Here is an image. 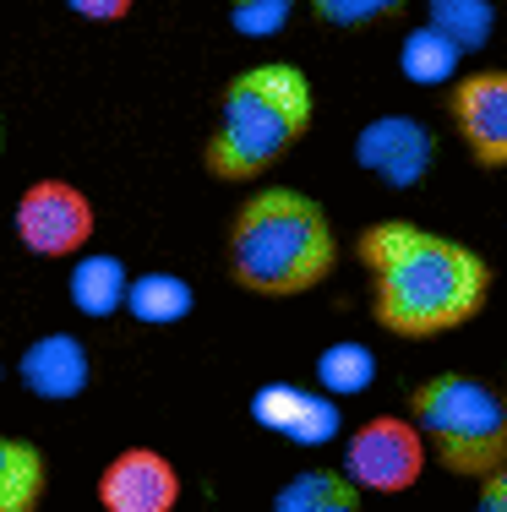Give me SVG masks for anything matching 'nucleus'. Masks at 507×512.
Returning a JSON list of instances; mask_svg holds the SVG:
<instances>
[{"mask_svg":"<svg viewBox=\"0 0 507 512\" xmlns=\"http://www.w3.org/2000/svg\"><path fill=\"white\" fill-rule=\"evenodd\" d=\"M126 262L120 256H104V251H88L77 256V267H71V306H77L82 316H115L120 306H126Z\"/></svg>","mask_w":507,"mask_h":512,"instance_id":"13","label":"nucleus"},{"mask_svg":"<svg viewBox=\"0 0 507 512\" xmlns=\"http://www.w3.org/2000/svg\"><path fill=\"white\" fill-rule=\"evenodd\" d=\"M273 512H360V485L344 469H300L279 485Z\"/></svg>","mask_w":507,"mask_h":512,"instance_id":"14","label":"nucleus"},{"mask_svg":"<svg viewBox=\"0 0 507 512\" xmlns=\"http://www.w3.org/2000/svg\"><path fill=\"white\" fill-rule=\"evenodd\" d=\"M338 267V240L317 197L268 186L229 218V278L246 295L289 300L317 289Z\"/></svg>","mask_w":507,"mask_h":512,"instance_id":"2","label":"nucleus"},{"mask_svg":"<svg viewBox=\"0 0 507 512\" xmlns=\"http://www.w3.org/2000/svg\"><path fill=\"white\" fill-rule=\"evenodd\" d=\"M99 507L104 512H175L180 507V474L159 447H126L99 474Z\"/></svg>","mask_w":507,"mask_h":512,"instance_id":"8","label":"nucleus"},{"mask_svg":"<svg viewBox=\"0 0 507 512\" xmlns=\"http://www.w3.org/2000/svg\"><path fill=\"white\" fill-rule=\"evenodd\" d=\"M191 306H197V295L180 273H137L126 284V306L120 311H131V322L142 327H169L180 316H191Z\"/></svg>","mask_w":507,"mask_h":512,"instance_id":"15","label":"nucleus"},{"mask_svg":"<svg viewBox=\"0 0 507 512\" xmlns=\"http://www.w3.org/2000/svg\"><path fill=\"white\" fill-rule=\"evenodd\" d=\"M344 474L360 491L377 496H398L426 474V436L415 431V420H398V414H377L360 431H349L344 447Z\"/></svg>","mask_w":507,"mask_h":512,"instance_id":"5","label":"nucleus"},{"mask_svg":"<svg viewBox=\"0 0 507 512\" xmlns=\"http://www.w3.org/2000/svg\"><path fill=\"white\" fill-rule=\"evenodd\" d=\"M475 512H507V458L491 474H480V502Z\"/></svg>","mask_w":507,"mask_h":512,"instance_id":"21","label":"nucleus"},{"mask_svg":"<svg viewBox=\"0 0 507 512\" xmlns=\"http://www.w3.org/2000/svg\"><path fill=\"white\" fill-rule=\"evenodd\" d=\"M355 164L366 175H377L382 186L393 191H409L431 175L437 164V131L415 115H377L360 126L355 137Z\"/></svg>","mask_w":507,"mask_h":512,"instance_id":"7","label":"nucleus"},{"mask_svg":"<svg viewBox=\"0 0 507 512\" xmlns=\"http://www.w3.org/2000/svg\"><path fill=\"white\" fill-rule=\"evenodd\" d=\"M0 148H6V131H0Z\"/></svg>","mask_w":507,"mask_h":512,"instance_id":"23","label":"nucleus"},{"mask_svg":"<svg viewBox=\"0 0 507 512\" xmlns=\"http://www.w3.org/2000/svg\"><path fill=\"white\" fill-rule=\"evenodd\" d=\"M453 126L475 164L507 169V71H475L453 88Z\"/></svg>","mask_w":507,"mask_h":512,"instance_id":"9","label":"nucleus"},{"mask_svg":"<svg viewBox=\"0 0 507 512\" xmlns=\"http://www.w3.org/2000/svg\"><path fill=\"white\" fill-rule=\"evenodd\" d=\"M317 382L328 387L333 398H355V393H366L371 382H377V355H371L366 344H328L317 355Z\"/></svg>","mask_w":507,"mask_h":512,"instance_id":"18","label":"nucleus"},{"mask_svg":"<svg viewBox=\"0 0 507 512\" xmlns=\"http://www.w3.org/2000/svg\"><path fill=\"white\" fill-rule=\"evenodd\" d=\"M66 6L77 11V17H88V22H120L137 0H66Z\"/></svg>","mask_w":507,"mask_h":512,"instance_id":"22","label":"nucleus"},{"mask_svg":"<svg viewBox=\"0 0 507 512\" xmlns=\"http://www.w3.org/2000/svg\"><path fill=\"white\" fill-rule=\"evenodd\" d=\"M409 420L426 436V453H437L448 474L480 480L507 458V393H497L491 382L458 371L431 376L409 398Z\"/></svg>","mask_w":507,"mask_h":512,"instance_id":"4","label":"nucleus"},{"mask_svg":"<svg viewBox=\"0 0 507 512\" xmlns=\"http://www.w3.org/2000/svg\"><path fill=\"white\" fill-rule=\"evenodd\" d=\"M311 115H317V93H311L306 71L289 60H268V66L229 77V88L219 93V126L202 153L208 175L229 180V186L268 175L311 131Z\"/></svg>","mask_w":507,"mask_h":512,"instance_id":"3","label":"nucleus"},{"mask_svg":"<svg viewBox=\"0 0 507 512\" xmlns=\"http://www.w3.org/2000/svg\"><path fill=\"white\" fill-rule=\"evenodd\" d=\"M0 376H6V365H0Z\"/></svg>","mask_w":507,"mask_h":512,"instance_id":"24","label":"nucleus"},{"mask_svg":"<svg viewBox=\"0 0 507 512\" xmlns=\"http://www.w3.org/2000/svg\"><path fill=\"white\" fill-rule=\"evenodd\" d=\"M289 11H295V0H229V22H235L246 39H273V33H284Z\"/></svg>","mask_w":507,"mask_h":512,"instance_id":"20","label":"nucleus"},{"mask_svg":"<svg viewBox=\"0 0 507 512\" xmlns=\"http://www.w3.org/2000/svg\"><path fill=\"white\" fill-rule=\"evenodd\" d=\"M251 420L300 447H322L338 436V404L322 393H306L295 382H268L262 393H251Z\"/></svg>","mask_w":507,"mask_h":512,"instance_id":"10","label":"nucleus"},{"mask_svg":"<svg viewBox=\"0 0 507 512\" xmlns=\"http://www.w3.org/2000/svg\"><path fill=\"white\" fill-rule=\"evenodd\" d=\"M17 376L33 398L44 404H66V398H82L93 382V360H88V344L77 333H44L22 349L17 360Z\"/></svg>","mask_w":507,"mask_h":512,"instance_id":"11","label":"nucleus"},{"mask_svg":"<svg viewBox=\"0 0 507 512\" xmlns=\"http://www.w3.org/2000/svg\"><path fill=\"white\" fill-rule=\"evenodd\" d=\"M431 22L458 44L464 55L486 50L491 33H497V0H426Z\"/></svg>","mask_w":507,"mask_h":512,"instance_id":"17","label":"nucleus"},{"mask_svg":"<svg viewBox=\"0 0 507 512\" xmlns=\"http://www.w3.org/2000/svg\"><path fill=\"white\" fill-rule=\"evenodd\" d=\"M371 273V316L398 338H437L475 322L491 300V267L448 235L388 218L360 235Z\"/></svg>","mask_w":507,"mask_h":512,"instance_id":"1","label":"nucleus"},{"mask_svg":"<svg viewBox=\"0 0 507 512\" xmlns=\"http://www.w3.org/2000/svg\"><path fill=\"white\" fill-rule=\"evenodd\" d=\"M93 202L71 180H33L17 202V240L33 256H77L93 240Z\"/></svg>","mask_w":507,"mask_h":512,"instance_id":"6","label":"nucleus"},{"mask_svg":"<svg viewBox=\"0 0 507 512\" xmlns=\"http://www.w3.org/2000/svg\"><path fill=\"white\" fill-rule=\"evenodd\" d=\"M311 17L328 22V28H344V33H366L377 22H393L409 0H306Z\"/></svg>","mask_w":507,"mask_h":512,"instance_id":"19","label":"nucleus"},{"mask_svg":"<svg viewBox=\"0 0 507 512\" xmlns=\"http://www.w3.org/2000/svg\"><path fill=\"white\" fill-rule=\"evenodd\" d=\"M458 60L464 50L448 39V33L437 28V22H426V28H415L404 39V50H398V66H404L409 82H420V88H437V82H453Z\"/></svg>","mask_w":507,"mask_h":512,"instance_id":"16","label":"nucleus"},{"mask_svg":"<svg viewBox=\"0 0 507 512\" xmlns=\"http://www.w3.org/2000/svg\"><path fill=\"white\" fill-rule=\"evenodd\" d=\"M50 496V463L28 436H0V512H39Z\"/></svg>","mask_w":507,"mask_h":512,"instance_id":"12","label":"nucleus"}]
</instances>
